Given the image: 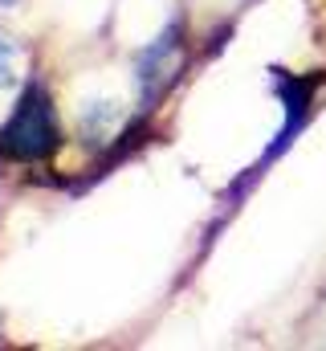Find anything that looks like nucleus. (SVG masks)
<instances>
[{
  "label": "nucleus",
  "instance_id": "1",
  "mask_svg": "<svg viewBox=\"0 0 326 351\" xmlns=\"http://www.w3.org/2000/svg\"><path fill=\"white\" fill-rule=\"evenodd\" d=\"M62 147V131H58V114L45 86H25L21 102L12 106L8 123L0 127V156L16 160V164H37L49 160Z\"/></svg>",
  "mask_w": 326,
  "mask_h": 351
},
{
  "label": "nucleus",
  "instance_id": "2",
  "mask_svg": "<svg viewBox=\"0 0 326 351\" xmlns=\"http://www.w3.org/2000/svg\"><path fill=\"white\" fill-rule=\"evenodd\" d=\"M8 58H12V45H8V41L0 37V86L8 82Z\"/></svg>",
  "mask_w": 326,
  "mask_h": 351
},
{
  "label": "nucleus",
  "instance_id": "3",
  "mask_svg": "<svg viewBox=\"0 0 326 351\" xmlns=\"http://www.w3.org/2000/svg\"><path fill=\"white\" fill-rule=\"evenodd\" d=\"M0 4H12V0H0Z\"/></svg>",
  "mask_w": 326,
  "mask_h": 351
}]
</instances>
